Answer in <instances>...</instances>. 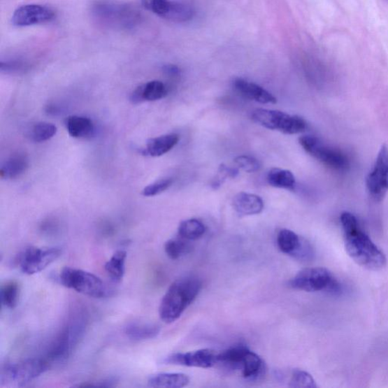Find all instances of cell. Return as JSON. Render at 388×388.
I'll use <instances>...</instances> for the list:
<instances>
[{"label": "cell", "instance_id": "25", "mask_svg": "<svg viewBox=\"0 0 388 388\" xmlns=\"http://www.w3.org/2000/svg\"><path fill=\"white\" fill-rule=\"evenodd\" d=\"M267 180L271 186L277 188L294 189L295 177L291 171L275 168L268 171Z\"/></svg>", "mask_w": 388, "mask_h": 388}, {"label": "cell", "instance_id": "26", "mask_svg": "<svg viewBox=\"0 0 388 388\" xmlns=\"http://www.w3.org/2000/svg\"><path fill=\"white\" fill-rule=\"evenodd\" d=\"M178 232V237L187 240H194L203 236L206 227L199 220H187L180 223Z\"/></svg>", "mask_w": 388, "mask_h": 388}, {"label": "cell", "instance_id": "1", "mask_svg": "<svg viewBox=\"0 0 388 388\" xmlns=\"http://www.w3.org/2000/svg\"><path fill=\"white\" fill-rule=\"evenodd\" d=\"M340 222L349 256L359 266L368 269L378 270L385 267L386 257L383 252L360 229L355 216L348 212L342 213Z\"/></svg>", "mask_w": 388, "mask_h": 388}, {"label": "cell", "instance_id": "28", "mask_svg": "<svg viewBox=\"0 0 388 388\" xmlns=\"http://www.w3.org/2000/svg\"><path fill=\"white\" fill-rule=\"evenodd\" d=\"M57 133L55 124L49 122H38L33 124L29 131V137L36 143L47 141L52 138Z\"/></svg>", "mask_w": 388, "mask_h": 388}, {"label": "cell", "instance_id": "21", "mask_svg": "<svg viewBox=\"0 0 388 388\" xmlns=\"http://www.w3.org/2000/svg\"><path fill=\"white\" fill-rule=\"evenodd\" d=\"M69 134L74 138H87L94 133V124L87 117L71 115L66 120Z\"/></svg>", "mask_w": 388, "mask_h": 388}, {"label": "cell", "instance_id": "31", "mask_svg": "<svg viewBox=\"0 0 388 388\" xmlns=\"http://www.w3.org/2000/svg\"><path fill=\"white\" fill-rule=\"evenodd\" d=\"M288 386L290 387L303 388H315L317 387L312 376L308 373L303 371V370L300 369L294 370Z\"/></svg>", "mask_w": 388, "mask_h": 388}, {"label": "cell", "instance_id": "33", "mask_svg": "<svg viewBox=\"0 0 388 388\" xmlns=\"http://www.w3.org/2000/svg\"><path fill=\"white\" fill-rule=\"evenodd\" d=\"M234 162L238 168L246 173H255L260 168V164L257 159L249 156H240L234 159Z\"/></svg>", "mask_w": 388, "mask_h": 388}, {"label": "cell", "instance_id": "12", "mask_svg": "<svg viewBox=\"0 0 388 388\" xmlns=\"http://www.w3.org/2000/svg\"><path fill=\"white\" fill-rule=\"evenodd\" d=\"M277 245L284 254L290 255L297 260L308 261L314 256L313 249L310 243L291 230L282 229L279 231Z\"/></svg>", "mask_w": 388, "mask_h": 388}, {"label": "cell", "instance_id": "30", "mask_svg": "<svg viewBox=\"0 0 388 388\" xmlns=\"http://www.w3.org/2000/svg\"><path fill=\"white\" fill-rule=\"evenodd\" d=\"M141 3L148 11L167 20L174 1H171V0H141Z\"/></svg>", "mask_w": 388, "mask_h": 388}, {"label": "cell", "instance_id": "22", "mask_svg": "<svg viewBox=\"0 0 388 388\" xmlns=\"http://www.w3.org/2000/svg\"><path fill=\"white\" fill-rule=\"evenodd\" d=\"M188 376L182 373H159L151 376L148 386L151 387L180 388L188 385Z\"/></svg>", "mask_w": 388, "mask_h": 388}, {"label": "cell", "instance_id": "35", "mask_svg": "<svg viewBox=\"0 0 388 388\" xmlns=\"http://www.w3.org/2000/svg\"><path fill=\"white\" fill-rule=\"evenodd\" d=\"M164 73L168 76H177L180 73V69L174 65H167L164 67Z\"/></svg>", "mask_w": 388, "mask_h": 388}, {"label": "cell", "instance_id": "19", "mask_svg": "<svg viewBox=\"0 0 388 388\" xmlns=\"http://www.w3.org/2000/svg\"><path fill=\"white\" fill-rule=\"evenodd\" d=\"M178 141L179 136L176 134L162 135V136L150 139L145 149H143L142 153L145 156L159 157L173 149Z\"/></svg>", "mask_w": 388, "mask_h": 388}, {"label": "cell", "instance_id": "3", "mask_svg": "<svg viewBox=\"0 0 388 388\" xmlns=\"http://www.w3.org/2000/svg\"><path fill=\"white\" fill-rule=\"evenodd\" d=\"M87 315L84 310H76L62 326L50 343L47 352L49 364L65 362L85 336L87 327Z\"/></svg>", "mask_w": 388, "mask_h": 388}, {"label": "cell", "instance_id": "6", "mask_svg": "<svg viewBox=\"0 0 388 388\" xmlns=\"http://www.w3.org/2000/svg\"><path fill=\"white\" fill-rule=\"evenodd\" d=\"M49 367L50 364L46 358L39 357L6 364L0 374V382L6 385L24 386L41 376Z\"/></svg>", "mask_w": 388, "mask_h": 388}, {"label": "cell", "instance_id": "7", "mask_svg": "<svg viewBox=\"0 0 388 388\" xmlns=\"http://www.w3.org/2000/svg\"><path fill=\"white\" fill-rule=\"evenodd\" d=\"M96 19L103 24L130 29L141 20V13L131 6L111 1H99L93 6Z\"/></svg>", "mask_w": 388, "mask_h": 388}, {"label": "cell", "instance_id": "15", "mask_svg": "<svg viewBox=\"0 0 388 388\" xmlns=\"http://www.w3.org/2000/svg\"><path fill=\"white\" fill-rule=\"evenodd\" d=\"M164 363L171 365L208 368L217 365L218 354L210 349H203L188 353L168 356Z\"/></svg>", "mask_w": 388, "mask_h": 388}, {"label": "cell", "instance_id": "9", "mask_svg": "<svg viewBox=\"0 0 388 388\" xmlns=\"http://www.w3.org/2000/svg\"><path fill=\"white\" fill-rule=\"evenodd\" d=\"M61 254L59 247H29L21 252L16 261L24 273L31 275L47 268Z\"/></svg>", "mask_w": 388, "mask_h": 388}, {"label": "cell", "instance_id": "11", "mask_svg": "<svg viewBox=\"0 0 388 388\" xmlns=\"http://www.w3.org/2000/svg\"><path fill=\"white\" fill-rule=\"evenodd\" d=\"M370 195L381 201L388 192V148L385 145L379 151L374 168L366 179Z\"/></svg>", "mask_w": 388, "mask_h": 388}, {"label": "cell", "instance_id": "8", "mask_svg": "<svg viewBox=\"0 0 388 388\" xmlns=\"http://www.w3.org/2000/svg\"><path fill=\"white\" fill-rule=\"evenodd\" d=\"M252 120L266 129L286 134H299L308 128V124L301 117L277 110H257L252 113Z\"/></svg>", "mask_w": 388, "mask_h": 388}, {"label": "cell", "instance_id": "14", "mask_svg": "<svg viewBox=\"0 0 388 388\" xmlns=\"http://www.w3.org/2000/svg\"><path fill=\"white\" fill-rule=\"evenodd\" d=\"M240 372L242 376L250 381H256L264 377L266 366L263 359L254 352L243 347L233 366V372Z\"/></svg>", "mask_w": 388, "mask_h": 388}, {"label": "cell", "instance_id": "34", "mask_svg": "<svg viewBox=\"0 0 388 388\" xmlns=\"http://www.w3.org/2000/svg\"><path fill=\"white\" fill-rule=\"evenodd\" d=\"M117 379L115 378H108L104 379H101V380H97L95 382H83L81 383L76 387H112L115 386L117 383Z\"/></svg>", "mask_w": 388, "mask_h": 388}, {"label": "cell", "instance_id": "10", "mask_svg": "<svg viewBox=\"0 0 388 388\" xmlns=\"http://www.w3.org/2000/svg\"><path fill=\"white\" fill-rule=\"evenodd\" d=\"M299 141L302 148L309 155L329 168L338 171L348 168L349 160L345 153L326 145L317 138L303 136Z\"/></svg>", "mask_w": 388, "mask_h": 388}, {"label": "cell", "instance_id": "27", "mask_svg": "<svg viewBox=\"0 0 388 388\" xmlns=\"http://www.w3.org/2000/svg\"><path fill=\"white\" fill-rule=\"evenodd\" d=\"M20 286L15 280L6 282L1 287L0 296L1 303L6 308L13 310L19 303Z\"/></svg>", "mask_w": 388, "mask_h": 388}, {"label": "cell", "instance_id": "16", "mask_svg": "<svg viewBox=\"0 0 388 388\" xmlns=\"http://www.w3.org/2000/svg\"><path fill=\"white\" fill-rule=\"evenodd\" d=\"M233 87L240 96L250 101L263 104L277 102L276 98L268 90L247 80L237 78L233 80Z\"/></svg>", "mask_w": 388, "mask_h": 388}, {"label": "cell", "instance_id": "18", "mask_svg": "<svg viewBox=\"0 0 388 388\" xmlns=\"http://www.w3.org/2000/svg\"><path fill=\"white\" fill-rule=\"evenodd\" d=\"M233 209L241 215H254L263 212L264 202L256 194L241 192L233 197Z\"/></svg>", "mask_w": 388, "mask_h": 388}, {"label": "cell", "instance_id": "36", "mask_svg": "<svg viewBox=\"0 0 388 388\" xmlns=\"http://www.w3.org/2000/svg\"><path fill=\"white\" fill-rule=\"evenodd\" d=\"M387 1H388V0H387Z\"/></svg>", "mask_w": 388, "mask_h": 388}, {"label": "cell", "instance_id": "5", "mask_svg": "<svg viewBox=\"0 0 388 388\" xmlns=\"http://www.w3.org/2000/svg\"><path fill=\"white\" fill-rule=\"evenodd\" d=\"M296 290L306 292H324L340 294L342 286L329 271L324 268H308L301 271L289 282Z\"/></svg>", "mask_w": 388, "mask_h": 388}, {"label": "cell", "instance_id": "20", "mask_svg": "<svg viewBox=\"0 0 388 388\" xmlns=\"http://www.w3.org/2000/svg\"><path fill=\"white\" fill-rule=\"evenodd\" d=\"M29 167V159L23 152L12 155L0 168V176L3 179H15L22 175Z\"/></svg>", "mask_w": 388, "mask_h": 388}, {"label": "cell", "instance_id": "17", "mask_svg": "<svg viewBox=\"0 0 388 388\" xmlns=\"http://www.w3.org/2000/svg\"><path fill=\"white\" fill-rule=\"evenodd\" d=\"M168 94V88L159 80H152L142 85L134 90L130 100L134 104L144 101H156L161 100Z\"/></svg>", "mask_w": 388, "mask_h": 388}, {"label": "cell", "instance_id": "4", "mask_svg": "<svg viewBox=\"0 0 388 388\" xmlns=\"http://www.w3.org/2000/svg\"><path fill=\"white\" fill-rule=\"evenodd\" d=\"M59 280L63 286L92 299H105L111 292L100 277L82 269L65 267Z\"/></svg>", "mask_w": 388, "mask_h": 388}, {"label": "cell", "instance_id": "2", "mask_svg": "<svg viewBox=\"0 0 388 388\" xmlns=\"http://www.w3.org/2000/svg\"><path fill=\"white\" fill-rule=\"evenodd\" d=\"M202 286L201 280L194 275L177 279L162 297L159 308L160 319L166 324L178 320L199 295Z\"/></svg>", "mask_w": 388, "mask_h": 388}, {"label": "cell", "instance_id": "13", "mask_svg": "<svg viewBox=\"0 0 388 388\" xmlns=\"http://www.w3.org/2000/svg\"><path fill=\"white\" fill-rule=\"evenodd\" d=\"M56 13L51 8L41 5H25L14 12L12 23L17 27L45 24L55 19Z\"/></svg>", "mask_w": 388, "mask_h": 388}, {"label": "cell", "instance_id": "29", "mask_svg": "<svg viewBox=\"0 0 388 388\" xmlns=\"http://www.w3.org/2000/svg\"><path fill=\"white\" fill-rule=\"evenodd\" d=\"M164 248L166 255L171 259L176 260L187 254L192 246L189 245L188 240L178 237L168 240Z\"/></svg>", "mask_w": 388, "mask_h": 388}, {"label": "cell", "instance_id": "32", "mask_svg": "<svg viewBox=\"0 0 388 388\" xmlns=\"http://www.w3.org/2000/svg\"><path fill=\"white\" fill-rule=\"evenodd\" d=\"M173 183V180L171 178L161 179L144 188L142 194L144 196H157L166 192Z\"/></svg>", "mask_w": 388, "mask_h": 388}, {"label": "cell", "instance_id": "23", "mask_svg": "<svg viewBox=\"0 0 388 388\" xmlns=\"http://www.w3.org/2000/svg\"><path fill=\"white\" fill-rule=\"evenodd\" d=\"M160 330L155 324L132 323L125 328L124 333L132 340L142 341L155 338Z\"/></svg>", "mask_w": 388, "mask_h": 388}, {"label": "cell", "instance_id": "24", "mask_svg": "<svg viewBox=\"0 0 388 388\" xmlns=\"http://www.w3.org/2000/svg\"><path fill=\"white\" fill-rule=\"evenodd\" d=\"M127 259V252L119 250L114 252L111 258L105 264V270L112 281L120 283L125 273V261Z\"/></svg>", "mask_w": 388, "mask_h": 388}]
</instances>
